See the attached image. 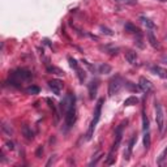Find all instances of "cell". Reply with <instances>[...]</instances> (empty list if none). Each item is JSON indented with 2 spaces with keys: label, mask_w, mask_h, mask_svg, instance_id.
<instances>
[{
  "label": "cell",
  "mask_w": 167,
  "mask_h": 167,
  "mask_svg": "<svg viewBox=\"0 0 167 167\" xmlns=\"http://www.w3.org/2000/svg\"><path fill=\"white\" fill-rule=\"evenodd\" d=\"M125 60L128 61L129 64L134 65V64H136V61H137V54L134 52V51H132V50H128L125 52Z\"/></svg>",
  "instance_id": "cell-11"
},
{
  "label": "cell",
  "mask_w": 167,
  "mask_h": 167,
  "mask_svg": "<svg viewBox=\"0 0 167 167\" xmlns=\"http://www.w3.org/2000/svg\"><path fill=\"white\" fill-rule=\"evenodd\" d=\"M102 105H103V99H99L97 102V106L94 109V116H93V120L90 123V127H89V131H87V134H86V140H91L93 137V133H94V129L97 127L99 119H101V112H102Z\"/></svg>",
  "instance_id": "cell-4"
},
{
  "label": "cell",
  "mask_w": 167,
  "mask_h": 167,
  "mask_svg": "<svg viewBox=\"0 0 167 167\" xmlns=\"http://www.w3.org/2000/svg\"><path fill=\"white\" fill-rule=\"evenodd\" d=\"M137 103H138V98L137 97H129V98H127L125 101H124V106L128 107V106L137 105Z\"/></svg>",
  "instance_id": "cell-19"
},
{
  "label": "cell",
  "mask_w": 167,
  "mask_h": 167,
  "mask_svg": "<svg viewBox=\"0 0 167 167\" xmlns=\"http://www.w3.org/2000/svg\"><path fill=\"white\" fill-rule=\"evenodd\" d=\"M154 109H156V121L159 132H163L165 129V110L159 102L154 103Z\"/></svg>",
  "instance_id": "cell-5"
},
{
  "label": "cell",
  "mask_w": 167,
  "mask_h": 167,
  "mask_svg": "<svg viewBox=\"0 0 167 167\" xmlns=\"http://www.w3.org/2000/svg\"><path fill=\"white\" fill-rule=\"evenodd\" d=\"M121 86H123V80H121V78L119 76L112 77L110 80V82H109V95H110V97H112V95L118 94L119 91H120Z\"/></svg>",
  "instance_id": "cell-6"
},
{
  "label": "cell",
  "mask_w": 167,
  "mask_h": 167,
  "mask_svg": "<svg viewBox=\"0 0 167 167\" xmlns=\"http://www.w3.org/2000/svg\"><path fill=\"white\" fill-rule=\"evenodd\" d=\"M158 2H161V3H165V2H167V0H158Z\"/></svg>",
  "instance_id": "cell-33"
},
{
  "label": "cell",
  "mask_w": 167,
  "mask_h": 167,
  "mask_svg": "<svg viewBox=\"0 0 167 167\" xmlns=\"http://www.w3.org/2000/svg\"><path fill=\"white\" fill-rule=\"evenodd\" d=\"M148 38H149V43L152 45V47H154V49H161L159 43H158L157 38H156V35H154V33H153L152 30H149V31H148Z\"/></svg>",
  "instance_id": "cell-12"
},
{
  "label": "cell",
  "mask_w": 167,
  "mask_h": 167,
  "mask_svg": "<svg viewBox=\"0 0 167 167\" xmlns=\"http://www.w3.org/2000/svg\"><path fill=\"white\" fill-rule=\"evenodd\" d=\"M81 63H82V64H84V65H86V67H87V68H89L90 71H93V72H94V71H95V68H94V67H93V65H91V64H89V63H87L86 60H81Z\"/></svg>",
  "instance_id": "cell-30"
},
{
  "label": "cell",
  "mask_w": 167,
  "mask_h": 167,
  "mask_svg": "<svg viewBox=\"0 0 167 167\" xmlns=\"http://www.w3.org/2000/svg\"><path fill=\"white\" fill-rule=\"evenodd\" d=\"M30 80H31V73L26 69H17L11 76V82L14 86H21L22 82H27Z\"/></svg>",
  "instance_id": "cell-3"
},
{
  "label": "cell",
  "mask_w": 167,
  "mask_h": 167,
  "mask_svg": "<svg viewBox=\"0 0 167 167\" xmlns=\"http://www.w3.org/2000/svg\"><path fill=\"white\" fill-rule=\"evenodd\" d=\"M98 72L99 73H103V74H107L111 72V67L109 64H101L98 67Z\"/></svg>",
  "instance_id": "cell-21"
},
{
  "label": "cell",
  "mask_w": 167,
  "mask_h": 167,
  "mask_svg": "<svg viewBox=\"0 0 167 167\" xmlns=\"http://www.w3.org/2000/svg\"><path fill=\"white\" fill-rule=\"evenodd\" d=\"M140 21L142 22V25L146 26L148 29H154V27H156V24H154L150 18L145 17V16H140Z\"/></svg>",
  "instance_id": "cell-15"
},
{
  "label": "cell",
  "mask_w": 167,
  "mask_h": 167,
  "mask_svg": "<svg viewBox=\"0 0 167 167\" xmlns=\"http://www.w3.org/2000/svg\"><path fill=\"white\" fill-rule=\"evenodd\" d=\"M68 61H69V64H71V67H72V68L74 69V71H77L78 68H80V65H78V63L76 61V60H74V59L73 58H68Z\"/></svg>",
  "instance_id": "cell-28"
},
{
  "label": "cell",
  "mask_w": 167,
  "mask_h": 167,
  "mask_svg": "<svg viewBox=\"0 0 167 167\" xmlns=\"http://www.w3.org/2000/svg\"><path fill=\"white\" fill-rule=\"evenodd\" d=\"M49 86L51 87V90L54 91L55 95H60L61 89H63V82L60 80H51V81H49Z\"/></svg>",
  "instance_id": "cell-9"
},
{
  "label": "cell",
  "mask_w": 167,
  "mask_h": 167,
  "mask_svg": "<svg viewBox=\"0 0 167 167\" xmlns=\"http://www.w3.org/2000/svg\"><path fill=\"white\" fill-rule=\"evenodd\" d=\"M149 128H150V125H149V119H148V116H146L145 112H142V131H144V133L148 132Z\"/></svg>",
  "instance_id": "cell-18"
},
{
  "label": "cell",
  "mask_w": 167,
  "mask_h": 167,
  "mask_svg": "<svg viewBox=\"0 0 167 167\" xmlns=\"http://www.w3.org/2000/svg\"><path fill=\"white\" fill-rule=\"evenodd\" d=\"M5 145H7V148H8V149H11V150H13V149H14V146H13V142H9V141H7V142H5Z\"/></svg>",
  "instance_id": "cell-31"
},
{
  "label": "cell",
  "mask_w": 167,
  "mask_h": 167,
  "mask_svg": "<svg viewBox=\"0 0 167 167\" xmlns=\"http://www.w3.org/2000/svg\"><path fill=\"white\" fill-rule=\"evenodd\" d=\"M166 39H167V37H166Z\"/></svg>",
  "instance_id": "cell-35"
},
{
  "label": "cell",
  "mask_w": 167,
  "mask_h": 167,
  "mask_svg": "<svg viewBox=\"0 0 167 167\" xmlns=\"http://www.w3.org/2000/svg\"><path fill=\"white\" fill-rule=\"evenodd\" d=\"M115 2H116V3H120V0H115Z\"/></svg>",
  "instance_id": "cell-34"
},
{
  "label": "cell",
  "mask_w": 167,
  "mask_h": 167,
  "mask_svg": "<svg viewBox=\"0 0 167 167\" xmlns=\"http://www.w3.org/2000/svg\"><path fill=\"white\" fill-rule=\"evenodd\" d=\"M127 121H123L120 125L116 128V131H115V141L112 146H111L110 149V153H109V157H107V161H106V165H112L114 161H115V154H116L118 149H119V145H120L121 142V133H123V128H124V124Z\"/></svg>",
  "instance_id": "cell-2"
},
{
  "label": "cell",
  "mask_w": 167,
  "mask_h": 167,
  "mask_svg": "<svg viewBox=\"0 0 167 167\" xmlns=\"http://www.w3.org/2000/svg\"><path fill=\"white\" fill-rule=\"evenodd\" d=\"M134 142H136V136L133 134V137L129 140L128 145H127V148L124 149V153H123V158H124L125 161H129L131 159V154H132V149H133Z\"/></svg>",
  "instance_id": "cell-10"
},
{
  "label": "cell",
  "mask_w": 167,
  "mask_h": 167,
  "mask_svg": "<svg viewBox=\"0 0 167 167\" xmlns=\"http://www.w3.org/2000/svg\"><path fill=\"white\" fill-rule=\"evenodd\" d=\"M120 3L127 4V5H136L137 0H120Z\"/></svg>",
  "instance_id": "cell-29"
},
{
  "label": "cell",
  "mask_w": 167,
  "mask_h": 167,
  "mask_svg": "<svg viewBox=\"0 0 167 167\" xmlns=\"http://www.w3.org/2000/svg\"><path fill=\"white\" fill-rule=\"evenodd\" d=\"M22 133H24V136H25L26 140H33V138H34L33 131H31L27 125H22Z\"/></svg>",
  "instance_id": "cell-17"
},
{
  "label": "cell",
  "mask_w": 167,
  "mask_h": 167,
  "mask_svg": "<svg viewBox=\"0 0 167 167\" xmlns=\"http://www.w3.org/2000/svg\"><path fill=\"white\" fill-rule=\"evenodd\" d=\"M97 89H98V81H91L89 84V94H90V98L93 99L95 95H97Z\"/></svg>",
  "instance_id": "cell-14"
},
{
  "label": "cell",
  "mask_w": 167,
  "mask_h": 167,
  "mask_svg": "<svg viewBox=\"0 0 167 167\" xmlns=\"http://www.w3.org/2000/svg\"><path fill=\"white\" fill-rule=\"evenodd\" d=\"M102 50H105L106 52H109V54H111V55H116V54H118V49H115V47L105 46V47H102Z\"/></svg>",
  "instance_id": "cell-25"
},
{
  "label": "cell",
  "mask_w": 167,
  "mask_h": 167,
  "mask_svg": "<svg viewBox=\"0 0 167 167\" xmlns=\"http://www.w3.org/2000/svg\"><path fill=\"white\" fill-rule=\"evenodd\" d=\"M61 110L64 111V119L67 128H71L76 121V97L72 93H68L60 103Z\"/></svg>",
  "instance_id": "cell-1"
},
{
  "label": "cell",
  "mask_w": 167,
  "mask_h": 167,
  "mask_svg": "<svg viewBox=\"0 0 167 167\" xmlns=\"http://www.w3.org/2000/svg\"><path fill=\"white\" fill-rule=\"evenodd\" d=\"M123 85H124L128 90L134 91V93H137L138 90H141V89H140V86H138V85H136V84H133V82H131V81H127V80H125V81H123Z\"/></svg>",
  "instance_id": "cell-16"
},
{
  "label": "cell",
  "mask_w": 167,
  "mask_h": 167,
  "mask_svg": "<svg viewBox=\"0 0 167 167\" xmlns=\"http://www.w3.org/2000/svg\"><path fill=\"white\" fill-rule=\"evenodd\" d=\"M138 86H140V89L146 94H149V93H152V91H153L152 82H150L149 80H146L145 77H140V80H138Z\"/></svg>",
  "instance_id": "cell-7"
},
{
  "label": "cell",
  "mask_w": 167,
  "mask_h": 167,
  "mask_svg": "<svg viewBox=\"0 0 167 167\" xmlns=\"http://www.w3.org/2000/svg\"><path fill=\"white\" fill-rule=\"evenodd\" d=\"M124 29H125L127 33H131V34H140V29H138V27H136V26L133 25V24H131V22H125Z\"/></svg>",
  "instance_id": "cell-13"
},
{
  "label": "cell",
  "mask_w": 167,
  "mask_h": 167,
  "mask_svg": "<svg viewBox=\"0 0 167 167\" xmlns=\"http://www.w3.org/2000/svg\"><path fill=\"white\" fill-rule=\"evenodd\" d=\"M161 61L165 63V64H167V55H163V56L161 58Z\"/></svg>",
  "instance_id": "cell-32"
},
{
  "label": "cell",
  "mask_w": 167,
  "mask_h": 167,
  "mask_svg": "<svg viewBox=\"0 0 167 167\" xmlns=\"http://www.w3.org/2000/svg\"><path fill=\"white\" fill-rule=\"evenodd\" d=\"M150 145H152V140H150V133L148 131V132H145V134H144V148L148 150L150 148Z\"/></svg>",
  "instance_id": "cell-20"
},
{
  "label": "cell",
  "mask_w": 167,
  "mask_h": 167,
  "mask_svg": "<svg viewBox=\"0 0 167 167\" xmlns=\"http://www.w3.org/2000/svg\"><path fill=\"white\" fill-rule=\"evenodd\" d=\"M149 71L152 73L157 74L158 77L163 78V80H167V69L162 68V67H159V65H150L149 67Z\"/></svg>",
  "instance_id": "cell-8"
},
{
  "label": "cell",
  "mask_w": 167,
  "mask_h": 167,
  "mask_svg": "<svg viewBox=\"0 0 167 167\" xmlns=\"http://www.w3.org/2000/svg\"><path fill=\"white\" fill-rule=\"evenodd\" d=\"M26 93L27 94H31V95H35V94H39V87L38 86H34V85H31L29 87H26Z\"/></svg>",
  "instance_id": "cell-22"
},
{
  "label": "cell",
  "mask_w": 167,
  "mask_h": 167,
  "mask_svg": "<svg viewBox=\"0 0 167 167\" xmlns=\"http://www.w3.org/2000/svg\"><path fill=\"white\" fill-rule=\"evenodd\" d=\"M76 72H77V76H78V80H80L81 82H84V80H85V77H86V72H85V71H84V69H81V68H78L77 71H76Z\"/></svg>",
  "instance_id": "cell-26"
},
{
  "label": "cell",
  "mask_w": 167,
  "mask_h": 167,
  "mask_svg": "<svg viewBox=\"0 0 167 167\" xmlns=\"http://www.w3.org/2000/svg\"><path fill=\"white\" fill-rule=\"evenodd\" d=\"M99 29H101V31H102L103 34L109 35V37H112V35H114L112 30H111V29H109V27H106V26H103V25H101V26H99Z\"/></svg>",
  "instance_id": "cell-24"
},
{
  "label": "cell",
  "mask_w": 167,
  "mask_h": 167,
  "mask_svg": "<svg viewBox=\"0 0 167 167\" xmlns=\"http://www.w3.org/2000/svg\"><path fill=\"white\" fill-rule=\"evenodd\" d=\"M166 157H167V148L161 153V156H159V158H158L157 163H158V165H162V163H163V161L166 159Z\"/></svg>",
  "instance_id": "cell-27"
},
{
  "label": "cell",
  "mask_w": 167,
  "mask_h": 167,
  "mask_svg": "<svg viewBox=\"0 0 167 167\" xmlns=\"http://www.w3.org/2000/svg\"><path fill=\"white\" fill-rule=\"evenodd\" d=\"M47 71L49 72H55V74H59V76H64V72L60 68H56V67H47Z\"/></svg>",
  "instance_id": "cell-23"
}]
</instances>
